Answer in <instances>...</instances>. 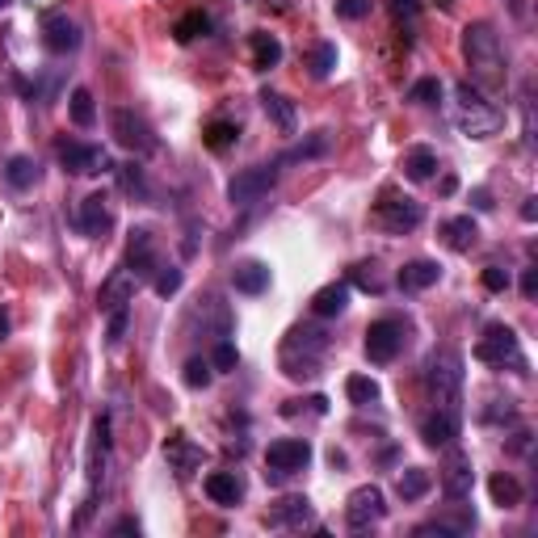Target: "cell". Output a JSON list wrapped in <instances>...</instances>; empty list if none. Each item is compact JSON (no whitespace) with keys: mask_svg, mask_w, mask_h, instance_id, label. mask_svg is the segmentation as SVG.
Segmentation results:
<instances>
[{"mask_svg":"<svg viewBox=\"0 0 538 538\" xmlns=\"http://www.w3.org/2000/svg\"><path fill=\"white\" fill-rule=\"evenodd\" d=\"M210 30V17L202 13V9H193V13H185L177 21V30H173V34H177V42H193L198 38V34H207Z\"/></svg>","mask_w":538,"mask_h":538,"instance_id":"cell-36","label":"cell"},{"mask_svg":"<svg viewBox=\"0 0 538 538\" xmlns=\"http://www.w3.org/2000/svg\"><path fill=\"white\" fill-rule=\"evenodd\" d=\"M332 68H337V47H332V42H320L316 51H312V76L324 81Z\"/></svg>","mask_w":538,"mask_h":538,"instance_id":"cell-38","label":"cell"},{"mask_svg":"<svg viewBox=\"0 0 538 538\" xmlns=\"http://www.w3.org/2000/svg\"><path fill=\"white\" fill-rule=\"evenodd\" d=\"M438 168V152L433 148H408L404 152V177L408 181H429Z\"/></svg>","mask_w":538,"mask_h":538,"instance_id":"cell-29","label":"cell"},{"mask_svg":"<svg viewBox=\"0 0 538 538\" xmlns=\"http://www.w3.org/2000/svg\"><path fill=\"white\" fill-rule=\"evenodd\" d=\"M202 139H207V148L210 152H227L235 139H240V126L235 123H227V118H215V123L202 131Z\"/></svg>","mask_w":538,"mask_h":538,"instance_id":"cell-33","label":"cell"},{"mask_svg":"<svg viewBox=\"0 0 538 538\" xmlns=\"http://www.w3.org/2000/svg\"><path fill=\"white\" fill-rule=\"evenodd\" d=\"M257 101H261V110L274 118V126L282 131V135H290V131H295V106H290L282 93H274V89H261V97H257Z\"/></svg>","mask_w":538,"mask_h":538,"instance_id":"cell-27","label":"cell"},{"mask_svg":"<svg viewBox=\"0 0 538 538\" xmlns=\"http://www.w3.org/2000/svg\"><path fill=\"white\" fill-rule=\"evenodd\" d=\"M374 215H379V223H383L391 235H404V232H413V227H421V219H425V207H421L416 198H396V193H383V202L374 207Z\"/></svg>","mask_w":538,"mask_h":538,"instance_id":"cell-11","label":"cell"},{"mask_svg":"<svg viewBox=\"0 0 538 538\" xmlns=\"http://www.w3.org/2000/svg\"><path fill=\"white\" fill-rule=\"evenodd\" d=\"M181 282H185V274L168 265V269H160V274H156L152 286H156V295H160V299H168V295H177V290H181Z\"/></svg>","mask_w":538,"mask_h":538,"instance_id":"cell-39","label":"cell"},{"mask_svg":"<svg viewBox=\"0 0 538 538\" xmlns=\"http://www.w3.org/2000/svg\"><path fill=\"white\" fill-rule=\"evenodd\" d=\"M4 177H9V185H13V190H30V185L38 181V165H34L30 156H9Z\"/></svg>","mask_w":538,"mask_h":538,"instance_id":"cell-32","label":"cell"},{"mask_svg":"<svg viewBox=\"0 0 538 538\" xmlns=\"http://www.w3.org/2000/svg\"><path fill=\"white\" fill-rule=\"evenodd\" d=\"M438 278H442V265L438 261H408L396 282H400V290H429Z\"/></svg>","mask_w":538,"mask_h":538,"instance_id":"cell-25","label":"cell"},{"mask_svg":"<svg viewBox=\"0 0 538 538\" xmlns=\"http://www.w3.org/2000/svg\"><path fill=\"white\" fill-rule=\"evenodd\" d=\"M207 497L215 500V505H240L244 483L235 480L232 471H215V475H207Z\"/></svg>","mask_w":538,"mask_h":538,"instance_id":"cell-26","label":"cell"},{"mask_svg":"<svg viewBox=\"0 0 538 538\" xmlns=\"http://www.w3.org/2000/svg\"><path fill=\"white\" fill-rule=\"evenodd\" d=\"M114 534H139V522L135 517H123V522L114 525Z\"/></svg>","mask_w":538,"mask_h":538,"instance_id":"cell-49","label":"cell"},{"mask_svg":"<svg viewBox=\"0 0 538 538\" xmlns=\"http://www.w3.org/2000/svg\"><path fill=\"white\" fill-rule=\"evenodd\" d=\"M483 286L492 290V295H500V290H509V274H505L500 265H488V269H483Z\"/></svg>","mask_w":538,"mask_h":538,"instance_id":"cell-44","label":"cell"},{"mask_svg":"<svg viewBox=\"0 0 538 538\" xmlns=\"http://www.w3.org/2000/svg\"><path fill=\"white\" fill-rule=\"evenodd\" d=\"M408 101H413V106H438V101H442V81H433V76L416 81L413 89H408Z\"/></svg>","mask_w":538,"mask_h":538,"instance_id":"cell-37","label":"cell"},{"mask_svg":"<svg viewBox=\"0 0 538 538\" xmlns=\"http://www.w3.org/2000/svg\"><path fill=\"white\" fill-rule=\"evenodd\" d=\"M425 387L433 408L458 413V391H463V358L455 349H433L425 362Z\"/></svg>","mask_w":538,"mask_h":538,"instance_id":"cell-3","label":"cell"},{"mask_svg":"<svg viewBox=\"0 0 538 538\" xmlns=\"http://www.w3.org/2000/svg\"><path fill=\"white\" fill-rule=\"evenodd\" d=\"M56 156L59 165L76 173V177H97V173H110V156L101 152L97 143H81V139H59L56 143Z\"/></svg>","mask_w":538,"mask_h":538,"instance_id":"cell-7","label":"cell"},{"mask_svg":"<svg viewBox=\"0 0 538 538\" xmlns=\"http://www.w3.org/2000/svg\"><path fill=\"white\" fill-rule=\"evenodd\" d=\"M232 282L240 295H261V290H269V265L265 261H244L232 269Z\"/></svg>","mask_w":538,"mask_h":538,"instance_id":"cell-24","label":"cell"},{"mask_svg":"<svg viewBox=\"0 0 538 538\" xmlns=\"http://www.w3.org/2000/svg\"><path fill=\"white\" fill-rule=\"evenodd\" d=\"M329 349V337L320 329H295L286 337V346H282V366H286L290 379H299V374H316L320 366V354Z\"/></svg>","mask_w":538,"mask_h":538,"instance_id":"cell-4","label":"cell"},{"mask_svg":"<svg viewBox=\"0 0 538 538\" xmlns=\"http://www.w3.org/2000/svg\"><path fill=\"white\" fill-rule=\"evenodd\" d=\"M475 235H480V227H475L471 215H455V219L442 223V240L450 252H467L471 244H475Z\"/></svg>","mask_w":538,"mask_h":538,"instance_id":"cell-23","label":"cell"},{"mask_svg":"<svg viewBox=\"0 0 538 538\" xmlns=\"http://www.w3.org/2000/svg\"><path fill=\"white\" fill-rule=\"evenodd\" d=\"M463 56H467V68L480 84H488V89L505 84V51H500L497 30L488 21H471L463 30Z\"/></svg>","mask_w":538,"mask_h":538,"instance_id":"cell-1","label":"cell"},{"mask_svg":"<svg viewBox=\"0 0 538 538\" xmlns=\"http://www.w3.org/2000/svg\"><path fill=\"white\" fill-rule=\"evenodd\" d=\"M110 223H114L110 198H106V193H89V198L81 202V227L89 235H106L110 232Z\"/></svg>","mask_w":538,"mask_h":538,"instance_id":"cell-19","label":"cell"},{"mask_svg":"<svg viewBox=\"0 0 538 538\" xmlns=\"http://www.w3.org/2000/svg\"><path fill=\"white\" fill-rule=\"evenodd\" d=\"M429 483H433V475H429L425 467H408L400 475V483H396V492H400L404 500H421L429 492Z\"/></svg>","mask_w":538,"mask_h":538,"instance_id":"cell-34","label":"cell"},{"mask_svg":"<svg viewBox=\"0 0 538 538\" xmlns=\"http://www.w3.org/2000/svg\"><path fill=\"white\" fill-rule=\"evenodd\" d=\"M471 198H475V207H480V210H492V193H488V190H475Z\"/></svg>","mask_w":538,"mask_h":538,"instance_id":"cell-50","label":"cell"},{"mask_svg":"<svg viewBox=\"0 0 538 538\" xmlns=\"http://www.w3.org/2000/svg\"><path fill=\"white\" fill-rule=\"evenodd\" d=\"M421 438H425V446H433V450L450 446L458 438V413H450V408H433V413L425 416V425H421Z\"/></svg>","mask_w":538,"mask_h":538,"instance_id":"cell-15","label":"cell"},{"mask_svg":"<svg viewBox=\"0 0 538 538\" xmlns=\"http://www.w3.org/2000/svg\"><path fill=\"white\" fill-rule=\"evenodd\" d=\"M269 522L274 525H286V530H299V525L312 522V500L307 497H282L269 513Z\"/></svg>","mask_w":538,"mask_h":538,"instance_id":"cell-21","label":"cell"},{"mask_svg":"<svg viewBox=\"0 0 538 538\" xmlns=\"http://www.w3.org/2000/svg\"><path fill=\"white\" fill-rule=\"evenodd\" d=\"M475 358L483 366H522V346H517V332L509 324H488L475 346Z\"/></svg>","mask_w":538,"mask_h":538,"instance_id":"cell-6","label":"cell"},{"mask_svg":"<svg viewBox=\"0 0 538 538\" xmlns=\"http://www.w3.org/2000/svg\"><path fill=\"white\" fill-rule=\"evenodd\" d=\"M9 337V316H4V307H0V341Z\"/></svg>","mask_w":538,"mask_h":538,"instance_id":"cell-52","label":"cell"},{"mask_svg":"<svg viewBox=\"0 0 538 538\" xmlns=\"http://www.w3.org/2000/svg\"><path fill=\"white\" fill-rule=\"evenodd\" d=\"M471 483H475V475H471V463L463 455L450 458V467L442 471V488L450 500H467L471 497Z\"/></svg>","mask_w":538,"mask_h":538,"instance_id":"cell-22","label":"cell"},{"mask_svg":"<svg viewBox=\"0 0 538 538\" xmlns=\"http://www.w3.org/2000/svg\"><path fill=\"white\" fill-rule=\"evenodd\" d=\"M522 295H525V299H534V295H538V269H525V274H522Z\"/></svg>","mask_w":538,"mask_h":538,"instance_id":"cell-48","label":"cell"},{"mask_svg":"<svg viewBox=\"0 0 538 538\" xmlns=\"http://www.w3.org/2000/svg\"><path fill=\"white\" fill-rule=\"evenodd\" d=\"M165 458L177 475H193V471L202 467V446H193L185 433H173L165 442Z\"/></svg>","mask_w":538,"mask_h":538,"instance_id":"cell-18","label":"cell"},{"mask_svg":"<svg viewBox=\"0 0 538 538\" xmlns=\"http://www.w3.org/2000/svg\"><path fill=\"white\" fill-rule=\"evenodd\" d=\"M346 307H349V282H329V286H320L316 295H312V312H316L320 320L341 316Z\"/></svg>","mask_w":538,"mask_h":538,"instance_id":"cell-20","label":"cell"},{"mask_svg":"<svg viewBox=\"0 0 538 538\" xmlns=\"http://www.w3.org/2000/svg\"><path fill=\"white\" fill-rule=\"evenodd\" d=\"M123 337H126V307H114V312H110V329H106V341L118 346Z\"/></svg>","mask_w":538,"mask_h":538,"instance_id":"cell-43","label":"cell"},{"mask_svg":"<svg viewBox=\"0 0 538 538\" xmlns=\"http://www.w3.org/2000/svg\"><path fill=\"white\" fill-rule=\"evenodd\" d=\"M0 9H9V0H0Z\"/></svg>","mask_w":538,"mask_h":538,"instance_id":"cell-53","label":"cell"},{"mask_svg":"<svg viewBox=\"0 0 538 538\" xmlns=\"http://www.w3.org/2000/svg\"><path fill=\"white\" fill-rule=\"evenodd\" d=\"M324 148H329V135L320 131V135L312 139V143H299V148H295V152H286L282 160H278V165H290V160H307V156H320Z\"/></svg>","mask_w":538,"mask_h":538,"instance_id":"cell-40","label":"cell"},{"mask_svg":"<svg viewBox=\"0 0 538 538\" xmlns=\"http://www.w3.org/2000/svg\"><path fill=\"white\" fill-rule=\"evenodd\" d=\"M185 383H190V387H210V362L207 358H190V362H185Z\"/></svg>","mask_w":538,"mask_h":538,"instance_id":"cell-41","label":"cell"},{"mask_svg":"<svg viewBox=\"0 0 538 538\" xmlns=\"http://www.w3.org/2000/svg\"><path fill=\"white\" fill-rule=\"evenodd\" d=\"M68 110H72V123L76 126H93L97 123V106H93V93H89V89H72Z\"/></svg>","mask_w":538,"mask_h":538,"instance_id":"cell-35","label":"cell"},{"mask_svg":"<svg viewBox=\"0 0 538 538\" xmlns=\"http://www.w3.org/2000/svg\"><path fill=\"white\" fill-rule=\"evenodd\" d=\"M135 282H139V278L131 274V269H114V274L101 282V290H97V303H101V312H114V307H126V303H131V295H135Z\"/></svg>","mask_w":538,"mask_h":538,"instance_id":"cell-16","label":"cell"},{"mask_svg":"<svg viewBox=\"0 0 538 538\" xmlns=\"http://www.w3.org/2000/svg\"><path fill=\"white\" fill-rule=\"evenodd\" d=\"M455 123L467 139H492L505 126V114L475 89V84H455Z\"/></svg>","mask_w":538,"mask_h":538,"instance_id":"cell-2","label":"cell"},{"mask_svg":"<svg viewBox=\"0 0 538 538\" xmlns=\"http://www.w3.org/2000/svg\"><path fill=\"white\" fill-rule=\"evenodd\" d=\"M404 349V324L400 320H374L371 329H366V358L379 362V366H387V362H396Z\"/></svg>","mask_w":538,"mask_h":538,"instance_id":"cell-10","label":"cell"},{"mask_svg":"<svg viewBox=\"0 0 538 538\" xmlns=\"http://www.w3.org/2000/svg\"><path fill=\"white\" fill-rule=\"evenodd\" d=\"M346 396H349V404L371 408V404H379V383H374L371 374H349V379H346Z\"/></svg>","mask_w":538,"mask_h":538,"instance_id":"cell-31","label":"cell"},{"mask_svg":"<svg viewBox=\"0 0 538 538\" xmlns=\"http://www.w3.org/2000/svg\"><path fill=\"white\" fill-rule=\"evenodd\" d=\"M42 42L51 56H72V51H81V26L64 13H51L42 21Z\"/></svg>","mask_w":538,"mask_h":538,"instance_id":"cell-13","label":"cell"},{"mask_svg":"<svg viewBox=\"0 0 538 538\" xmlns=\"http://www.w3.org/2000/svg\"><path fill=\"white\" fill-rule=\"evenodd\" d=\"M235 362H240L235 346H232V341H219V349H215V366H219V371H232Z\"/></svg>","mask_w":538,"mask_h":538,"instance_id":"cell-45","label":"cell"},{"mask_svg":"<svg viewBox=\"0 0 538 538\" xmlns=\"http://www.w3.org/2000/svg\"><path fill=\"white\" fill-rule=\"evenodd\" d=\"M126 265L135 278H148L156 269V244H152V232L148 227H135L131 240H126Z\"/></svg>","mask_w":538,"mask_h":538,"instance_id":"cell-17","label":"cell"},{"mask_svg":"<svg viewBox=\"0 0 538 538\" xmlns=\"http://www.w3.org/2000/svg\"><path fill=\"white\" fill-rule=\"evenodd\" d=\"M391 13L400 17V21H404V17L413 21V17H416V0H391Z\"/></svg>","mask_w":538,"mask_h":538,"instance_id":"cell-47","label":"cell"},{"mask_svg":"<svg viewBox=\"0 0 538 538\" xmlns=\"http://www.w3.org/2000/svg\"><path fill=\"white\" fill-rule=\"evenodd\" d=\"M252 64H257L261 72H269V68L282 64V42H278V34H265V30L252 34Z\"/></svg>","mask_w":538,"mask_h":538,"instance_id":"cell-30","label":"cell"},{"mask_svg":"<svg viewBox=\"0 0 538 538\" xmlns=\"http://www.w3.org/2000/svg\"><path fill=\"white\" fill-rule=\"evenodd\" d=\"M110 131H114V139L123 143L126 152H135V156H152L156 152V135H152V126L143 123L135 110H114L110 114Z\"/></svg>","mask_w":538,"mask_h":538,"instance_id":"cell-9","label":"cell"},{"mask_svg":"<svg viewBox=\"0 0 538 538\" xmlns=\"http://www.w3.org/2000/svg\"><path fill=\"white\" fill-rule=\"evenodd\" d=\"M534 202H538V198H525V207H522V219H525V223H534V215H538Z\"/></svg>","mask_w":538,"mask_h":538,"instance_id":"cell-51","label":"cell"},{"mask_svg":"<svg viewBox=\"0 0 538 538\" xmlns=\"http://www.w3.org/2000/svg\"><path fill=\"white\" fill-rule=\"evenodd\" d=\"M274 185H278V165L244 168V173H235L232 185H227V202H232V207H252V202H261Z\"/></svg>","mask_w":538,"mask_h":538,"instance_id":"cell-8","label":"cell"},{"mask_svg":"<svg viewBox=\"0 0 538 538\" xmlns=\"http://www.w3.org/2000/svg\"><path fill=\"white\" fill-rule=\"evenodd\" d=\"M106 450H110V421L97 416L93 421V446H89V505H93L97 488L106 480Z\"/></svg>","mask_w":538,"mask_h":538,"instance_id":"cell-14","label":"cell"},{"mask_svg":"<svg viewBox=\"0 0 538 538\" xmlns=\"http://www.w3.org/2000/svg\"><path fill=\"white\" fill-rule=\"evenodd\" d=\"M118 173H123V190H126V193H143V173H139L135 165L118 168Z\"/></svg>","mask_w":538,"mask_h":538,"instance_id":"cell-46","label":"cell"},{"mask_svg":"<svg viewBox=\"0 0 538 538\" xmlns=\"http://www.w3.org/2000/svg\"><path fill=\"white\" fill-rule=\"evenodd\" d=\"M488 492H492V500H497L500 509H517V505H522V483L513 480L509 471H497V475H492V480H488Z\"/></svg>","mask_w":538,"mask_h":538,"instance_id":"cell-28","label":"cell"},{"mask_svg":"<svg viewBox=\"0 0 538 538\" xmlns=\"http://www.w3.org/2000/svg\"><path fill=\"white\" fill-rule=\"evenodd\" d=\"M383 492H379V483H362V488H354L346 500V522L354 525V530H371L374 522H383Z\"/></svg>","mask_w":538,"mask_h":538,"instance_id":"cell-12","label":"cell"},{"mask_svg":"<svg viewBox=\"0 0 538 538\" xmlns=\"http://www.w3.org/2000/svg\"><path fill=\"white\" fill-rule=\"evenodd\" d=\"M307 463H312V442L307 438H278V442H269V450H265V480H286V475H295V471H303Z\"/></svg>","mask_w":538,"mask_h":538,"instance_id":"cell-5","label":"cell"},{"mask_svg":"<svg viewBox=\"0 0 538 538\" xmlns=\"http://www.w3.org/2000/svg\"><path fill=\"white\" fill-rule=\"evenodd\" d=\"M374 9V0H337V17H346V21H358Z\"/></svg>","mask_w":538,"mask_h":538,"instance_id":"cell-42","label":"cell"}]
</instances>
